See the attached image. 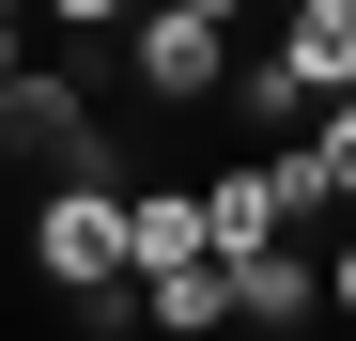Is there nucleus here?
I'll list each match as a JSON object with an SVG mask.
<instances>
[{
	"instance_id": "1",
	"label": "nucleus",
	"mask_w": 356,
	"mask_h": 341,
	"mask_svg": "<svg viewBox=\"0 0 356 341\" xmlns=\"http://www.w3.org/2000/svg\"><path fill=\"white\" fill-rule=\"evenodd\" d=\"M31 264L63 279V295L140 279V217H124V187H108V170H63V187H47V217H31Z\"/></svg>"
},
{
	"instance_id": "2",
	"label": "nucleus",
	"mask_w": 356,
	"mask_h": 341,
	"mask_svg": "<svg viewBox=\"0 0 356 341\" xmlns=\"http://www.w3.org/2000/svg\"><path fill=\"white\" fill-rule=\"evenodd\" d=\"M124 63H140V93L202 109V93H232V31L186 16V0H140V16H124Z\"/></svg>"
},
{
	"instance_id": "3",
	"label": "nucleus",
	"mask_w": 356,
	"mask_h": 341,
	"mask_svg": "<svg viewBox=\"0 0 356 341\" xmlns=\"http://www.w3.org/2000/svg\"><path fill=\"white\" fill-rule=\"evenodd\" d=\"M202 233H217V264H232V248H264V233H310L294 140H279V155H248V170H202Z\"/></svg>"
},
{
	"instance_id": "4",
	"label": "nucleus",
	"mask_w": 356,
	"mask_h": 341,
	"mask_svg": "<svg viewBox=\"0 0 356 341\" xmlns=\"http://www.w3.org/2000/svg\"><path fill=\"white\" fill-rule=\"evenodd\" d=\"M310 310H325V248H310V233H264V248H232V326H279V341H294Z\"/></svg>"
},
{
	"instance_id": "5",
	"label": "nucleus",
	"mask_w": 356,
	"mask_h": 341,
	"mask_svg": "<svg viewBox=\"0 0 356 341\" xmlns=\"http://www.w3.org/2000/svg\"><path fill=\"white\" fill-rule=\"evenodd\" d=\"M140 326H170V341L232 326V264H217V248H202V264H155V279H140Z\"/></svg>"
},
{
	"instance_id": "6",
	"label": "nucleus",
	"mask_w": 356,
	"mask_h": 341,
	"mask_svg": "<svg viewBox=\"0 0 356 341\" xmlns=\"http://www.w3.org/2000/svg\"><path fill=\"white\" fill-rule=\"evenodd\" d=\"M279 47H294V78H310V93H356V0H294Z\"/></svg>"
},
{
	"instance_id": "7",
	"label": "nucleus",
	"mask_w": 356,
	"mask_h": 341,
	"mask_svg": "<svg viewBox=\"0 0 356 341\" xmlns=\"http://www.w3.org/2000/svg\"><path fill=\"white\" fill-rule=\"evenodd\" d=\"M124 217H140V279L155 264H202L217 233H202V187H124Z\"/></svg>"
},
{
	"instance_id": "8",
	"label": "nucleus",
	"mask_w": 356,
	"mask_h": 341,
	"mask_svg": "<svg viewBox=\"0 0 356 341\" xmlns=\"http://www.w3.org/2000/svg\"><path fill=\"white\" fill-rule=\"evenodd\" d=\"M232 109H248V125L279 140V125H310V109H325V93H310V78H294V47H264V63H232Z\"/></svg>"
},
{
	"instance_id": "9",
	"label": "nucleus",
	"mask_w": 356,
	"mask_h": 341,
	"mask_svg": "<svg viewBox=\"0 0 356 341\" xmlns=\"http://www.w3.org/2000/svg\"><path fill=\"white\" fill-rule=\"evenodd\" d=\"M47 16H63V31H124L140 0H47Z\"/></svg>"
},
{
	"instance_id": "10",
	"label": "nucleus",
	"mask_w": 356,
	"mask_h": 341,
	"mask_svg": "<svg viewBox=\"0 0 356 341\" xmlns=\"http://www.w3.org/2000/svg\"><path fill=\"white\" fill-rule=\"evenodd\" d=\"M325 310H356V233H325Z\"/></svg>"
},
{
	"instance_id": "11",
	"label": "nucleus",
	"mask_w": 356,
	"mask_h": 341,
	"mask_svg": "<svg viewBox=\"0 0 356 341\" xmlns=\"http://www.w3.org/2000/svg\"><path fill=\"white\" fill-rule=\"evenodd\" d=\"M186 16H217V31H248V16H279V0H186Z\"/></svg>"
},
{
	"instance_id": "12",
	"label": "nucleus",
	"mask_w": 356,
	"mask_h": 341,
	"mask_svg": "<svg viewBox=\"0 0 356 341\" xmlns=\"http://www.w3.org/2000/svg\"><path fill=\"white\" fill-rule=\"evenodd\" d=\"M279 16H294V0H279Z\"/></svg>"
}]
</instances>
